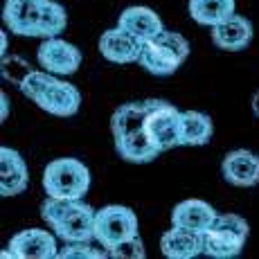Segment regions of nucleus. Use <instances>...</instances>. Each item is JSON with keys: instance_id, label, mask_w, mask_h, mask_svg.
<instances>
[{"instance_id": "f257e3e1", "label": "nucleus", "mask_w": 259, "mask_h": 259, "mask_svg": "<svg viewBox=\"0 0 259 259\" xmlns=\"http://www.w3.org/2000/svg\"><path fill=\"white\" fill-rule=\"evenodd\" d=\"M111 131L117 156L126 162L147 165L162 153L147 131V99L122 104L111 117Z\"/></svg>"}, {"instance_id": "f03ea898", "label": "nucleus", "mask_w": 259, "mask_h": 259, "mask_svg": "<svg viewBox=\"0 0 259 259\" xmlns=\"http://www.w3.org/2000/svg\"><path fill=\"white\" fill-rule=\"evenodd\" d=\"M41 217L66 243L93 241L97 212L81 198H54L48 196L41 205Z\"/></svg>"}, {"instance_id": "7ed1b4c3", "label": "nucleus", "mask_w": 259, "mask_h": 259, "mask_svg": "<svg viewBox=\"0 0 259 259\" xmlns=\"http://www.w3.org/2000/svg\"><path fill=\"white\" fill-rule=\"evenodd\" d=\"M21 93L41 111L57 117H72L81 106V93L68 81L57 79L48 70H34L21 83Z\"/></svg>"}, {"instance_id": "20e7f679", "label": "nucleus", "mask_w": 259, "mask_h": 259, "mask_svg": "<svg viewBox=\"0 0 259 259\" xmlns=\"http://www.w3.org/2000/svg\"><path fill=\"white\" fill-rule=\"evenodd\" d=\"M189 57V43L185 36L176 32H162L160 36L142 43L140 66L156 77H169L185 63Z\"/></svg>"}, {"instance_id": "39448f33", "label": "nucleus", "mask_w": 259, "mask_h": 259, "mask_svg": "<svg viewBox=\"0 0 259 259\" xmlns=\"http://www.w3.org/2000/svg\"><path fill=\"white\" fill-rule=\"evenodd\" d=\"M91 187V171L77 158H57L43 169V189L54 198H83Z\"/></svg>"}, {"instance_id": "423d86ee", "label": "nucleus", "mask_w": 259, "mask_h": 259, "mask_svg": "<svg viewBox=\"0 0 259 259\" xmlns=\"http://www.w3.org/2000/svg\"><path fill=\"white\" fill-rule=\"evenodd\" d=\"M248 228L246 219H241L239 214H217L210 230L203 235L205 239V250L203 255L212 259H232L239 257L248 241Z\"/></svg>"}, {"instance_id": "0eeeda50", "label": "nucleus", "mask_w": 259, "mask_h": 259, "mask_svg": "<svg viewBox=\"0 0 259 259\" xmlns=\"http://www.w3.org/2000/svg\"><path fill=\"white\" fill-rule=\"evenodd\" d=\"M136 235H138V217L131 207L106 205L102 210H97V217H95V239L99 241L102 248H106V252L111 248H115L117 243L126 241V239Z\"/></svg>"}, {"instance_id": "6e6552de", "label": "nucleus", "mask_w": 259, "mask_h": 259, "mask_svg": "<svg viewBox=\"0 0 259 259\" xmlns=\"http://www.w3.org/2000/svg\"><path fill=\"white\" fill-rule=\"evenodd\" d=\"M181 113L165 99H147V131L160 151L181 147Z\"/></svg>"}, {"instance_id": "1a4fd4ad", "label": "nucleus", "mask_w": 259, "mask_h": 259, "mask_svg": "<svg viewBox=\"0 0 259 259\" xmlns=\"http://www.w3.org/2000/svg\"><path fill=\"white\" fill-rule=\"evenodd\" d=\"M36 57L43 70H48L52 74H63V77L74 74L79 70V66H81V52H79V48L59 36L43 38Z\"/></svg>"}, {"instance_id": "9d476101", "label": "nucleus", "mask_w": 259, "mask_h": 259, "mask_svg": "<svg viewBox=\"0 0 259 259\" xmlns=\"http://www.w3.org/2000/svg\"><path fill=\"white\" fill-rule=\"evenodd\" d=\"M9 250L3 252V257H18V259H52L59 257V246L54 235L48 230H38V228H29L21 230L18 235L12 237L9 241Z\"/></svg>"}, {"instance_id": "9b49d317", "label": "nucleus", "mask_w": 259, "mask_h": 259, "mask_svg": "<svg viewBox=\"0 0 259 259\" xmlns=\"http://www.w3.org/2000/svg\"><path fill=\"white\" fill-rule=\"evenodd\" d=\"M46 0H7L3 21L18 36H38V23Z\"/></svg>"}, {"instance_id": "f8f14e48", "label": "nucleus", "mask_w": 259, "mask_h": 259, "mask_svg": "<svg viewBox=\"0 0 259 259\" xmlns=\"http://www.w3.org/2000/svg\"><path fill=\"white\" fill-rule=\"evenodd\" d=\"M221 174L235 187L259 185V156L248 149H235L221 162Z\"/></svg>"}, {"instance_id": "ddd939ff", "label": "nucleus", "mask_w": 259, "mask_h": 259, "mask_svg": "<svg viewBox=\"0 0 259 259\" xmlns=\"http://www.w3.org/2000/svg\"><path fill=\"white\" fill-rule=\"evenodd\" d=\"M117 27L124 29L126 34H131L140 43L151 41V38L160 36L165 32V25H162L160 16L149 7H126L119 14Z\"/></svg>"}, {"instance_id": "4468645a", "label": "nucleus", "mask_w": 259, "mask_h": 259, "mask_svg": "<svg viewBox=\"0 0 259 259\" xmlns=\"http://www.w3.org/2000/svg\"><path fill=\"white\" fill-rule=\"evenodd\" d=\"M217 219V210L210 203L201 201V198H187L181 201L171 212V223L183 230H192L198 235H205L210 226Z\"/></svg>"}, {"instance_id": "2eb2a0df", "label": "nucleus", "mask_w": 259, "mask_h": 259, "mask_svg": "<svg viewBox=\"0 0 259 259\" xmlns=\"http://www.w3.org/2000/svg\"><path fill=\"white\" fill-rule=\"evenodd\" d=\"M29 185V171L23 156L16 149H0V194L3 196H18Z\"/></svg>"}, {"instance_id": "dca6fc26", "label": "nucleus", "mask_w": 259, "mask_h": 259, "mask_svg": "<svg viewBox=\"0 0 259 259\" xmlns=\"http://www.w3.org/2000/svg\"><path fill=\"white\" fill-rule=\"evenodd\" d=\"M99 52L111 63H136L140 61L142 43L126 34L124 29H106L99 36Z\"/></svg>"}, {"instance_id": "f3484780", "label": "nucleus", "mask_w": 259, "mask_h": 259, "mask_svg": "<svg viewBox=\"0 0 259 259\" xmlns=\"http://www.w3.org/2000/svg\"><path fill=\"white\" fill-rule=\"evenodd\" d=\"M252 41V23L248 18L232 14L228 21L212 27V43L226 52H241Z\"/></svg>"}, {"instance_id": "a211bd4d", "label": "nucleus", "mask_w": 259, "mask_h": 259, "mask_svg": "<svg viewBox=\"0 0 259 259\" xmlns=\"http://www.w3.org/2000/svg\"><path fill=\"white\" fill-rule=\"evenodd\" d=\"M160 250L169 259H194L203 255L205 250V239L198 232L183 230V228L174 226L160 237Z\"/></svg>"}, {"instance_id": "6ab92c4d", "label": "nucleus", "mask_w": 259, "mask_h": 259, "mask_svg": "<svg viewBox=\"0 0 259 259\" xmlns=\"http://www.w3.org/2000/svg\"><path fill=\"white\" fill-rule=\"evenodd\" d=\"M212 117L201 111L181 113V147H203L212 140Z\"/></svg>"}, {"instance_id": "aec40b11", "label": "nucleus", "mask_w": 259, "mask_h": 259, "mask_svg": "<svg viewBox=\"0 0 259 259\" xmlns=\"http://www.w3.org/2000/svg\"><path fill=\"white\" fill-rule=\"evenodd\" d=\"M187 9L192 21L205 27H214L235 14V0H189Z\"/></svg>"}, {"instance_id": "412c9836", "label": "nucleus", "mask_w": 259, "mask_h": 259, "mask_svg": "<svg viewBox=\"0 0 259 259\" xmlns=\"http://www.w3.org/2000/svg\"><path fill=\"white\" fill-rule=\"evenodd\" d=\"M68 27V14L63 5L46 0L41 12V23H38V38H54Z\"/></svg>"}, {"instance_id": "4be33fe9", "label": "nucleus", "mask_w": 259, "mask_h": 259, "mask_svg": "<svg viewBox=\"0 0 259 259\" xmlns=\"http://www.w3.org/2000/svg\"><path fill=\"white\" fill-rule=\"evenodd\" d=\"M32 72H34L32 66H29L23 57H16V54H12V57H7V54H5V57H3V77L7 79V81L21 86V83Z\"/></svg>"}, {"instance_id": "5701e85b", "label": "nucleus", "mask_w": 259, "mask_h": 259, "mask_svg": "<svg viewBox=\"0 0 259 259\" xmlns=\"http://www.w3.org/2000/svg\"><path fill=\"white\" fill-rule=\"evenodd\" d=\"M108 257H113V259H144L147 257V250H144V243H142L140 235H136V237L126 239V241L117 243L115 248H111V250H108Z\"/></svg>"}, {"instance_id": "b1692460", "label": "nucleus", "mask_w": 259, "mask_h": 259, "mask_svg": "<svg viewBox=\"0 0 259 259\" xmlns=\"http://www.w3.org/2000/svg\"><path fill=\"white\" fill-rule=\"evenodd\" d=\"M108 252L97 250V248L91 246V241H74V243H66V246L59 250V257L63 259H99V257H106Z\"/></svg>"}, {"instance_id": "393cba45", "label": "nucleus", "mask_w": 259, "mask_h": 259, "mask_svg": "<svg viewBox=\"0 0 259 259\" xmlns=\"http://www.w3.org/2000/svg\"><path fill=\"white\" fill-rule=\"evenodd\" d=\"M250 104H252V113H255V117L259 119V91L252 95V102Z\"/></svg>"}, {"instance_id": "a878e982", "label": "nucleus", "mask_w": 259, "mask_h": 259, "mask_svg": "<svg viewBox=\"0 0 259 259\" xmlns=\"http://www.w3.org/2000/svg\"><path fill=\"white\" fill-rule=\"evenodd\" d=\"M7 117V95L3 93V119Z\"/></svg>"}, {"instance_id": "bb28decb", "label": "nucleus", "mask_w": 259, "mask_h": 259, "mask_svg": "<svg viewBox=\"0 0 259 259\" xmlns=\"http://www.w3.org/2000/svg\"><path fill=\"white\" fill-rule=\"evenodd\" d=\"M5 50H7V34H3V57H5Z\"/></svg>"}]
</instances>
